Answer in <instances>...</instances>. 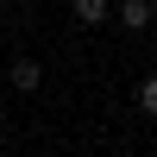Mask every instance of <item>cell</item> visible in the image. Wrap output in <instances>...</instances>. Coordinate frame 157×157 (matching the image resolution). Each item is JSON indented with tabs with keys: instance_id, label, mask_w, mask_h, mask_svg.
<instances>
[{
	"instance_id": "cell-1",
	"label": "cell",
	"mask_w": 157,
	"mask_h": 157,
	"mask_svg": "<svg viewBox=\"0 0 157 157\" xmlns=\"http://www.w3.org/2000/svg\"><path fill=\"white\" fill-rule=\"evenodd\" d=\"M113 19H120L126 32H145V25H151V0H120V6H113Z\"/></svg>"
},
{
	"instance_id": "cell-2",
	"label": "cell",
	"mask_w": 157,
	"mask_h": 157,
	"mask_svg": "<svg viewBox=\"0 0 157 157\" xmlns=\"http://www.w3.org/2000/svg\"><path fill=\"white\" fill-rule=\"evenodd\" d=\"M6 75H13V88H19V94H38V82H44V69H38L32 57H19V63H13Z\"/></svg>"
},
{
	"instance_id": "cell-3",
	"label": "cell",
	"mask_w": 157,
	"mask_h": 157,
	"mask_svg": "<svg viewBox=\"0 0 157 157\" xmlns=\"http://www.w3.org/2000/svg\"><path fill=\"white\" fill-rule=\"evenodd\" d=\"M75 19H82V25H107L113 6H107V0H75Z\"/></svg>"
},
{
	"instance_id": "cell-4",
	"label": "cell",
	"mask_w": 157,
	"mask_h": 157,
	"mask_svg": "<svg viewBox=\"0 0 157 157\" xmlns=\"http://www.w3.org/2000/svg\"><path fill=\"white\" fill-rule=\"evenodd\" d=\"M138 113H157V75L138 82Z\"/></svg>"
},
{
	"instance_id": "cell-5",
	"label": "cell",
	"mask_w": 157,
	"mask_h": 157,
	"mask_svg": "<svg viewBox=\"0 0 157 157\" xmlns=\"http://www.w3.org/2000/svg\"><path fill=\"white\" fill-rule=\"evenodd\" d=\"M0 13H6V6H0Z\"/></svg>"
}]
</instances>
